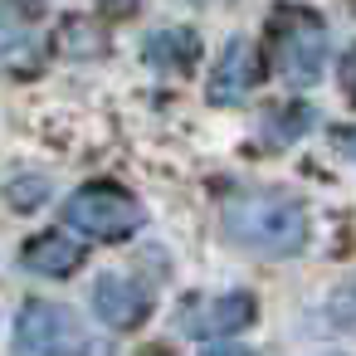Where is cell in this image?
I'll return each instance as SVG.
<instances>
[{
    "instance_id": "1",
    "label": "cell",
    "mask_w": 356,
    "mask_h": 356,
    "mask_svg": "<svg viewBox=\"0 0 356 356\" xmlns=\"http://www.w3.org/2000/svg\"><path fill=\"white\" fill-rule=\"evenodd\" d=\"M225 239L249 254H298L307 244V210L283 191H244L225 205Z\"/></svg>"
},
{
    "instance_id": "2",
    "label": "cell",
    "mask_w": 356,
    "mask_h": 356,
    "mask_svg": "<svg viewBox=\"0 0 356 356\" xmlns=\"http://www.w3.org/2000/svg\"><path fill=\"white\" fill-rule=\"evenodd\" d=\"M268 64L293 83L312 88L327 64V25L307 6H278L268 15Z\"/></svg>"
},
{
    "instance_id": "3",
    "label": "cell",
    "mask_w": 356,
    "mask_h": 356,
    "mask_svg": "<svg viewBox=\"0 0 356 356\" xmlns=\"http://www.w3.org/2000/svg\"><path fill=\"white\" fill-rule=\"evenodd\" d=\"M64 225H74L83 239H127L142 229V205L122 191V186H83L69 195L64 205Z\"/></svg>"
},
{
    "instance_id": "4",
    "label": "cell",
    "mask_w": 356,
    "mask_h": 356,
    "mask_svg": "<svg viewBox=\"0 0 356 356\" xmlns=\"http://www.w3.org/2000/svg\"><path fill=\"white\" fill-rule=\"evenodd\" d=\"M88 337L79 317L59 302H30L15 317V356H83Z\"/></svg>"
},
{
    "instance_id": "5",
    "label": "cell",
    "mask_w": 356,
    "mask_h": 356,
    "mask_svg": "<svg viewBox=\"0 0 356 356\" xmlns=\"http://www.w3.org/2000/svg\"><path fill=\"white\" fill-rule=\"evenodd\" d=\"M254 298L249 293H210V298H186L181 302V332L191 337H234L254 322Z\"/></svg>"
},
{
    "instance_id": "6",
    "label": "cell",
    "mask_w": 356,
    "mask_h": 356,
    "mask_svg": "<svg viewBox=\"0 0 356 356\" xmlns=\"http://www.w3.org/2000/svg\"><path fill=\"white\" fill-rule=\"evenodd\" d=\"M93 307H98V317H103L108 327L127 332V327H142V322H147L152 298H147V288L132 283L127 273H103V278L93 283Z\"/></svg>"
},
{
    "instance_id": "7",
    "label": "cell",
    "mask_w": 356,
    "mask_h": 356,
    "mask_svg": "<svg viewBox=\"0 0 356 356\" xmlns=\"http://www.w3.org/2000/svg\"><path fill=\"white\" fill-rule=\"evenodd\" d=\"M259 79V59H254V44L249 40H229V49L220 54V69L210 74V103H239Z\"/></svg>"
},
{
    "instance_id": "8",
    "label": "cell",
    "mask_w": 356,
    "mask_h": 356,
    "mask_svg": "<svg viewBox=\"0 0 356 356\" xmlns=\"http://www.w3.org/2000/svg\"><path fill=\"white\" fill-rule=\"evenodd\" d=\"M20 264L30 268V273H40V278H69L79 264H83V244L74 239V234H40V239H30L25 244V254H20Z\"/></svg>"
},
{
    "instance_id": "9",
    "label": "cell",
    "mask_w": 356,
    "mask_h": 356,
    "mask_svg": "<svg viewBox=\"0 0 356 356\" xmlns=\"http://www.w3.org/2000/svg\"><path fill=\"white\" fill-rule=\"evenodd\" d=\"M147 64L152 69H166V74H181V69H191L195 59H200V40L191 35V30H156L152 40H147Z\"/></svg>"
},
{
    "instance_id": "10",
    "label": "cell",
    "mask_w": 356,
    "mask_h": 356,
    "mask_svg": "<svg viewBox=\"0 0 356 356\" xmlns=\"http://www.w3.org/2000/svg\"><path fill=\"white\" fill-rule=\"evenodd\" d=\"M312 127V108H302V103H278V108H268V118H264V132L273 137V142H293L298 132H307Z\"/></svg>"
},
{
    "instance_id": "11",
    "label": "cell",
    "mask_w": 356,
    "mask_h": 356,
    "mask_svg": "<svg viewBox=\"0 0 356 356\" xmlns=\"http://www.w3.org/2000/svg\"><path fill=\"white\" fill-rule=\"evenodd\" d=\"M327 317H332L337 332H351V337H356V278H346V283L327 298Z\"/></svg>"
},
{
    "instance_id": "12",
    "label": "cell",
    "mask_w": 356,
    "mask_h": 356,
    "mask_svg": "<svg viewBox=\"0 0 356 356\" xmlns=\"http://www.w3.org/2000/svg\"><path fill=\"white\" fill-rule=\"evenodd\" d=\"M44 195H49V186H44V176H35V181L25 176V181H15V186H10V200H15V205H40Z\"/></svg>"
},
{
    "instance_id": "13",
    "label": "cell",
    "mask_w": 356,
    "mask_h": 356,
    "mask_svg": "<svg viewBox=\"0 0 356 356\" xmlns=\"http://www.w3.org/2000/svg\"><path fill=\"white\" fill-rule=\"evenodd\" d=\"M341 93H346V103H356V49H346V59H341Z\"/></svg>"
},
{
    "instance_id": "14",
    "label": "cell",
    "mask_w": 356,
    "mask_h": 356,
    "mask_svg": "<svg viewBox=\"0 0 356 356\" xmlns=\"http://www.w3.org/2000/svg\"><path fill=\"white\" fill-rule=\"evenodd\" d=\"M200 356H254L249 346H239V341H215L210 351H200Z\"/></svg>"
},
{
    "instance_id": "15",
    "label": "cell",
    "mask_w": 356,
    "mask_h": 356,
    "mask_svg": "<svg viewBox=\"0 0 356 356\" xmlns=\"http://www.w3.org/2000/svg\"><path fill=\"white\" fill-rule=\"evenodd\" d=\"M98 6H103L108 15H132V10L142 6V0H98Z\"/></svg>"
},
{
    "instance_id": "16",
    "label": "cell",
    "mask_w": 356,
    "mask_h": 356,
    "mask_svg": "<svg viewBox=\"0 0 356 356\" xmlns=\"http://www.w3.org/2000/svg\"><path fill=\"white\" fill-rule=\"evenodd\" d=\"M346 152H351V156H356V132H351V137H346Z\"/></svg>"
},
{
    "instance_id": "17",
    "label": "cell",
    "mask_w": 356,
    "mask_h": 356,
    "mask_svg": "<svg viewBox=\"0 0 356 356\" xmlns=\"http://www.w3.org/2000/svg\"><path fill=\"white\" fill-rule=\"evenodd\" d=\"M20 6H44V0H20Z\"/></svg>"
}]
</instances>
